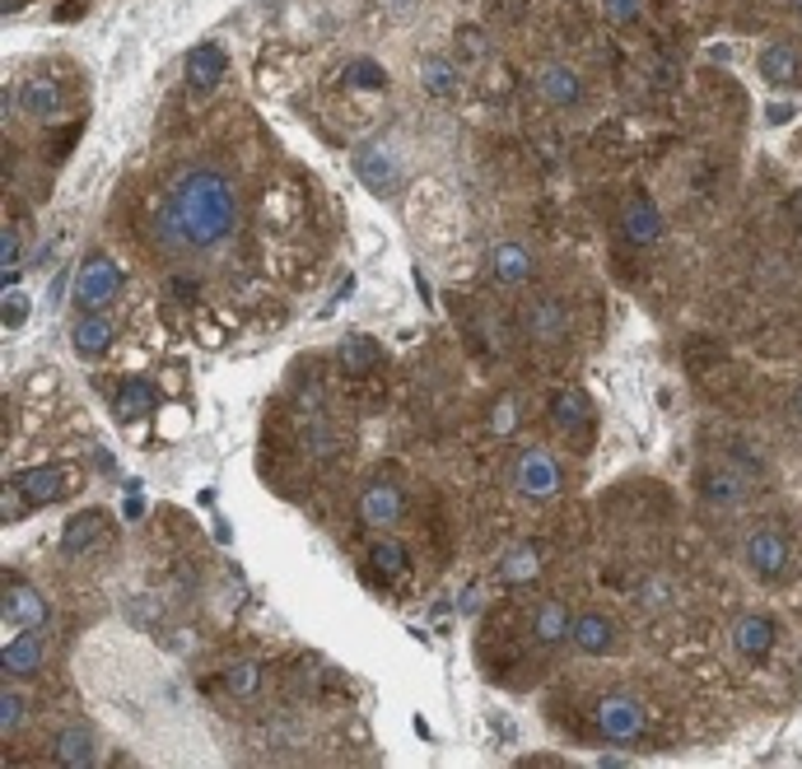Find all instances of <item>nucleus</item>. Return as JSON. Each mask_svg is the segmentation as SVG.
Returning <instances> with one entry per match:
<instances>
[{
    "instance_id": "13",
    "label": "nucleus",
    "mask_w": 802,
    "mask_h": 769,
    "mask_svg": "<svg viewBox=\"0 0 802 769\" xmlns=\"http://www.w3.org/2000/svg\"><path fill=\"white\" fill-rule=\"evenodd\" d=\"M401 485L392 481H373L364 494H360V517H364V527H392L401 523Z\"/></svg>"
},
{
    "instance_id": "16",
    "label": "nucleus",
    "mask_w": 802,
    "mask_h": 769,
    "mask_svg": "<svg viewBox=\"0 0 802 769\" xmlns=\"http://www.w3.org/2000/svg\"><path fill=\"white\" fill-rule=\"evenodd\" d=\"M755 71H761L770 84H798L802 80V52L793 48V42L774 38V42L761 48V57H755Z\"/></svg>"
},
{
    "instance_id": "49",
    "label": "nucleus",
    "mask_w": 802,
    "mask_h": 769,
    "mask_svg": "<svg viewBox=\"0 0 802 769\" xmlns=\"http://www.w3.org/2000/svg\"><path fill=\"white\" fill-rule=\"evenodd\" d=\"M789 6H793V14H798V19H802V0H789Z\"/></svg>"
},
{
    "instance_id": "41",
    "label": "nucleus",
    "mask_w": 802,
    "mask_h": 769,
    "mask_svg": "<svg viewBox=\"0 0 802 769\" xmlns=\"http://www.w3.org/2000/svg\"><path fill=\"white\" fill-rule=\"evenodd\" d=\"M495 429H500V434H508V429H514V401H500V406H495Z\"/></svg>"
},
{
    "instance_id": "10",
    "label": "nucleus",
    "mask_w": 802,
    "mask_h": 769,
    "mask_svg": "<svg viewBox=\"0 0 802 769\" xmlns=\"http://www.w3.org/2000/svg\"><path fill=\"white\" fill-rule=\"evenodd\" d=\"M537 94H542L551 107H578V103H584V80H578L574 65L546 61L542 71H537Z\"/></svg>"
},
{
    "instance_id": "3",
    "label": "nucleus",
    "mask_w": 802,
    "mask_h": 769,
    "mask_svg": "<svg viewBox=\"0 0 802 769\" xmlns=\"http://www.w3.org/2000/svg\"><path fill=\"white\" fill-rule=\"evenodd\" d=\"M117 289H122V270L113 266V257H103V253H89L75 266V276H71V299H75L80 312H103L117 299Z\"/></svg>"
},
{
    "instance_id": "33",
    "label": "nucleus",
    "mask_w": 802,
    "mask_h": 769,
    "mask_svg": "<svg viewBox=\"0 0 802 769\" xmlns=\"http://www.w3.org/2000/svg\"><path fill=\"white\" fill-rule=\"evenodd\" d=\"M369 560H373L383 574H401V570H407V551H401L397 541H373V546H369Z\"/></svg>"
},
{
    "instance_id": "43",
    "label": "nucleus",
    "mask_w": 802,
    "mask_h": 769,
    "mask_svg": "<svg viewBox=\"0 0 802 769\" xmlns=\"http://www.w3.org/2000/svg\"><path fill=\"white\" fill-rule=\"evenodd\" d=\"M173 294H183V299H196V280H187V276H177V280H173Z\"/></svg>"
},
{
    "instance_id": "11",
    "label": "nucleus",
    "mask_w": 802,
    "mask_h": 769,
    "mask_svg": "<svg viewBox=\"0 0 802 769\" xmlns=\"http://www.w3.org/2000/svg\"><path fill=\"white\" fill-rule=\"evenodd\" d=\"M183 71H187V89H192V94H210V89L225 80L229 57H225V48H219V42H200V48L187 52Z\"/></svg>"
},
{
    "instance_id": "46",
    "label": "nucleus",
    "mask_w": 802,
    "mask_h": 769,
    "mask_svg": "<svg viewBox=\"0 0 802 769\" xmlns=\"http://www.w3.org/2000/svg\"><path fill=\"white\" fill-rule=\"evenodd\" d=\"M411 280H415V289H420V299H425V304H430V280H425V276H420V270H411Z\"/></svg>"
},
{
    "instance_id": "31",
    "label": "nucleus",
    "mask_w": 802,
    "mask_h": 769,
    "mask_svg": "<svg viewBox=\"0 0 802 769\" xmlns=\"http://www.w3.org/2000/svg\"><path fill=\"white\" fill-rule=\"evenodd\" d=\"M24 718H29V705H24V695H19L14 686L0 690V732L14 737L19 728H24Z\"/></svg>"
},
{
    "instance_id": "6",
    "label": "nucleus",
    "mask_w": 802,
    "mask_h": 769,
    "mask_svg": "<svg viewBox=\"0 0 802 769\" xmlns=\"http://www.w3.org/2000/svg\"><path fill=\"white\" fill-rule=\"evenodd\" d=\"M569 644L578 653H588V658H611V653L626 648V629L607 611H578L569 625Z\"/></svg>"
},
{
    "instance_id": "44",
    "label": "nucleus",
    "mask_w": 802,
    "mask_h": 769,
    "mask_svg": "<svg viewBox=\"0 0 802 769\" xmlns=\"http://www.w3.org/2000/svg\"><path fill=\"white\" fill-rule=\"evenodd\" d=\"M61 294H65V276H56V280H52V289H48V304H52V308H56V304H65Z\"/></svg>"
},
{
    "instance_id": "47",
    "label": "nucleus",
    "mask_w": 802,
    "mask_h": 769,
    "mask_svg": "<svg viewBox=\"0 0 802 769\" xmlns=\"http://www.w3.org/2000/svg\"><path fill=\"white\" fill-rule=\"evenodd\" d=\"M145 513V504L136 500V494H126V517H141Z\"/></svg>"
},
{
    "instance_id": "24",
    "label": "nucleus",
    "mask_w": 802,
    "mask_h": 769,
    "mask_svg": "<svg viewBox=\"0 0 802 769\" xmlns=\"http://www.w3.org/2000/svg\"><path fill=\"white\" fill-rule=\"evenodd\" d=\"M117 416L122 420H141V416H150L154 406H160V392H154V382L150 378H126L122 388H117Z\"/></svg>"
},
{
    "instance_id": "38",
    "label": "nucleus",
    "mask_w": 802,
    "mask_h": 769,
    "mask_svg": "<svg viewBox=\"0 0 802 769\" xmlns=\"http://www.w3.org/2000/svg\"><path fill=\"white\" fill-rule=\"evenodd\" d=\"M19 494L24 490H19L14 481L6 485V494H0V517H6V523H19V517H24V500H19Z\"/></svg>"
},
{
    "instance_id": "5",
    "label": "nucleus",
    "mask_w": 802,
    "mask_h": 769,
    "mask_svg": "<svg viewBox=\"0 0 802 769\" xmlns=\"http://www.w3.org/2000/svg\"><path fill=\"white\" fill-rule=\"evenodd\" d=\"M644 728H649V709H644V699H635L626 690L597 699V737L602 741L630 746V741L644 737Z\"/></svg>"
},
{
    "instance_id": "39",
    "label": "nucleus",
    "mask_w": 802,
    "mask_h": 769,
    "mask_svg": "<svg viewBox=\"0 0 802 769\" xmlns=\"http://www.w3.org/2000/svg\"><path fill=\"white\" fill-rule=\"evenodd\" d=\"M667 602H672V597H667V583H644L639 587V606L644 611H667Z\"/></svg>"
},
{
    "instance_id": "34",
    "label": "nucleus",
    "mask_w": 802,
    "mask_h": 769,
    "mask_svg": "<svg viewBox=\"0 0 802 769\" xmlns=\"http://www.w3.org/2000/svg\"><path fill=\"white\" fill-rule=\"evenodd\" d=\"M257 681H261L257 663H234V667H229V676H225V686H229L234 695H253V690H257Z\"/></svg>"
},
{
    "instance_id": "9",
    "label": "nucleus",
    "mask_w": 802,
    "mask_h": 769,
    "mask_svg": "<svg viewBox=\"0 0 802 769\" xmlns=\"http://www.w3.org/2000/svg\"><path fill=\"white\" fill-rule=\"evenodd\" d=\"M99 732L94 728H84V722H65V728L56 732L52 741V760L65 765V769H89V765H99Z\"/></svg>"
},
{
    "instance_id": "37",
    "label": "nucleus",
    "mask_w": 802,
    "mask_h": 769,
    "mask_svg": "<svg viewBox=\"0 0 802 769\" xmlns=\"http://www.w3.org/2000/svg\"><path fill=\"white\" fill-rule=\"evenodd\" d=\"M19 257H24V243H19L14 224H6V229H0V270H14Z\"/></svg>"
},
{
    "instance_id": "8",
    "label": "nucleus",
    "mask_w": 802,
    "mask_h": 769,
    "mask_svg": "<svg viewBox=\"0 0 802 769\" xmlns=\"http://www.w3.org/2000/svg\"><path fill=\"white\" fill-rule=\"evenodd\" d=\"M0 616L10 629H42L48 625V602H42L38 587L6 578V597H0Z\"/></svg>"
},
{
    "instance_id": "20",
    "label": "nucleus",
    "mask_w": 802,
    "mask_h": 769,
    "mask_svg": "<svg viewBox=\"0 0 802 769\" xmlns=\"http://www.w3.org/2000/svg\"><path fill=\"white\" fill-rule=\"evenodd\" d=\"M569 625H574V611L565 602H542L537 611H532V639L555 648V644H569Z\"/></svg>"
},
{
    "instance_id": "15",
    "label": "nucleus",
    "mask_w": 802,
    "mask_h": 769,
    "mask_svg": "<svg viewBox=\"0 0 802 769\" xmlns=\"http://www.w3.org/2000/svg\"><path fill=\"white\" fill-rule=\"evenodd\" d=\"M700 494L709 504H719V509H738L742 500H747V476L738 466H728V462H719V466H705V476H700Z\"/></svg>"
},
{
    "instance_id": "12",
    "label": "nucleus",
    "mask_w": 802,
    "mask_h": 769,
    "mask_svg": "<svg viewBox=\"0 0 802 769\" xmlns=\"http://www.w3.org/2000/svg\"><path fill=\"white\" fill-rule=\"evenodd\" d=\"M728 635H732V648H738L747 663H761V658H770V648H774V621L747 611V616L732 621Z\"/></svg>"
},
{
    "instance_id": "35",
    "label": "nucleus",
    "mask_w": 802,
    "mask_h": 769,
    "mask_svg": "<svg viewBox=\"0 0 802 769\" xmlns=\"http://www.w3.org/2000/svg\"><path fill=\"white\" fill-rule=\"evenodd\" d=\"M29 322V294L24 289H6V331H19Z\"/></svg>"
},
{
    "instance_id": "23",
    "label": "nucleus",
    "mask_w": 802,
    "mask_h": 769,
    "mask_svg": "<svg viewBox=\"0 0 802 769\" xmlns=\"http://www.w3.org/2000/svg\"><path fill=\"white\" fill-rule=\"evenodd\" d=\"M61 107H65V99H61V89H56V80H29L24 84V112L33 122H61Z\"/></svg>"
},
{
    "instance_id": "21",
    "label": "nucleus",
    "mask_w": 802,
    "mask_h": 769,
    "mask_svg": "<svg viewBox=\"0 0 802 769\" xmlns=\"http://www.w3.org/2000/svg\"><path fill=\"white\" fill-rule=\"evenodd\" d=\"M14 485L24 490L29 504H56L65 494V471L61 466H29L14 476Z\"/></svg>"
},
{
    "instance_id": "14",
    "label": "nucleus",
    "mask_w": 802,
    "mask_h": 769,
    "mask_svg": "<svg viewBox=\"0 0 802 769\" xmlns=\"http://www.w3.org/2000/svg\"><path fill=\"white\" fill-rule=\"evenodd\" d=\"M620 234H626L635 247H649L662 238V215L649 196H630L626 211H620Z\"/></svg>"
},
{
    "instance_id": "17",
    "label": "nucleus",
    "mask_w": 802,
    "mask_h": 769,
    "mask_svg": "<svg viewBox=\"0 0 802 769\" xmlns=\"http://www.w3.org/2000/svg\"><path fill=\"white\" fill-rule=\"evenodd\" d=\"M523 327L532 341H561L565 327H569V312L561 299H551V294H542V299H532L527 312H523Z\"/></svg>"
},
{
    "instance_id": "22",
    "label": "nucleus",
    "mask_w": 802,
    "mask_h": 769,
    "mask_svg": "<svg viewBox=\"0 0 802 769\" xmlns=\"http://www.w3.org/2000/svg\"><path fill=\"white\" fill-rule=\"evenodd\" d=\"M490 270H495L500 285H523L532 276V253L523 243H500L495 253H490Z\"/></svg>"
},
{
    "instance_id": "4",
    "label": "nucleus",
    "mask_w": 802,
    "mask_h": 769,
    "mask_svg": "<svg viewBox=\"0 0 802 769\" xmlns=\"http://www.w3.org/2000/svg\"><path fill=\"white\" fill-rule=\"evenodd\" d=\"M561 485H565V476H561V462H555L551 448L527 443L518 458H514V490L523 494V500L546 504V500H555V494H561Z\"/></svg>"
},
{
    "instance_id": "27",
    "label": "nucleus",
    "mask_w": 802,
    "mask_h": 769,
    "mask_svg": "<svg viewBox=\"0 0 802 769\" xmlns=\"http://www.w3.org/2000/svg\"><path fill=\"white\" fill-rule=\"evenodd\" d=\"M299 448L308 452V458H337V448H341V439H337V429H331L322 416H304V424H299Z\"/></svg>"
},
{
    "instance_id": "29",
    "label": "nucleus",
    "mask_w": 802,
    "mask_h": 769,
    "mask_svg": "<svg viewBox=\"0 0 802 769\" xmlns=\"http://www.w3.org/2000/svg\"><path fill=\"white\" fill-rule=\"evenodd\" d=\"M425 94H434V99H453L457 94V65L449 61V57H430L425 61Z\"/></svg>"
},
{
    "instance_id": "1",
    "label": "nucleus",
    "mask_w": 802,
    "mask_h": 769,
    "mask_svg": "<svg viewBox=\"0 0 802 769\" xmlns=\"http://www.w3.org/2000/svg\"><path fill=\"white\" fill-rule=\"evenodd\" d=\"M168 206L177 215V229H183L187 247H215L234 234L238 219V201L225 173L215 168H187L168 192Z\"/></svg>"
},
{
    "instance_id": "48",
    "label": "nucleus",
    "mask_w": 802,
    "mask_h": 769,
    "mask_svg": "<svg viewBox=\"0 0 802 769\" xmlns=\"http://www.w3.org/2000/svg\"><path fill=\"white\" fill-rule=\"evenodd\" d=\"M789 411H793V420H798V424H802V388H798V392H793V397H789Z\"/></svg>"
},
{
    "instance_id": "28",
    "label": "nucleus",
    "mask_w": 802,
    "mask_h": 769,
    "mask_svg": "<svg viewBox=\"0 0 802 769\" xmlns=\"http://www.w3.org/2000/svg\"><path fill=\"white\" fill-rule=\"evenodd\" d=\"M551 420L565 429V434H578V429L588 424V397L578 392V388H565V392H555L551 401Z\"/></svg>"
},
{
    "instance_id": "36",
    "label": "nucleus",
    "mask_w": 802,
    "mask_h": 769,
    "mask_svg": "<svg viewBox=\"0 0 802 769\" xmlns=\"http://www.w3.org/2000/svg\"><path fill=\"white\" fill-rule=\"evenodd\" d=\"M602 10H607V19H611V24H620V29H626V24H635V19L644 14V0H607V6H602Z\"/></svg>"
},
{
    "instance_id": "25",
    "label": "nucleus",
    "mask_w": 802,
    "mask_h": 769,
    "mask_svg": "<svg viewBox=\"0 0 802 769\" xmlns=\"http://www.w3.org/2000/svg\"><path fill=\"white\" fill-rule=\"evenodd\" d=\"M99 532H103L99 513H75L71 523H65V532H61V555H71V560L89 555V551H94V541H99Z\"/></svg>"
},
{
    "instance_id": "32",
    "label": "nucleus",
    "mask_w": 802,
    "mask_h": 769,
    "mask_svg": "<svg viewBox=\"0 0 802 769\" xmlns=\"http://www.w3.org/2000/svg\"><path fill=\"white\" fill-rule=\"evenodd\" d=\"M346 80H350L354 89H383V84H388V75H383V65H378V61H369V57H360V61H350V71H346Z\"/></svg>"
},
{
    "instance_id": "40",
    "label": "nucleus",
    "mask_w": 802,
    "mask_h": 769,
    "mask_svg": "<svg viewBox=\"0 0 802 769\" xmlns=\"http://www.w3.org/2000/svg\"><path fill=\"white\" fill-rule=\"evenodd\" d=\"M457 38H462V42H457V48H462V57H481V52H485V48H481V33H476V29H462Z\"/></svg>"
},
{
    "instance_id": "45",
    "label": "nucleus",
    "mask_w": 802,
    "mask_h": 769,
    "mask_svg": "<svg viewBox=\"0 0 802 769\" xmlns=\"http://www.w3.org/2000/svg\"><path fill=\"white\" fill-rule=\"evenodd\" d=\"M350 294H354V276H346V280H341V289H337V299H331V304H346Z\"/></svg>"
},
{
    "instance_id": "42",
    "label": "nucleus",
    "mask_w": 802,
    "mask_h": 769,
    "mask_svg": "<svg viewBox=\"0 0 802 769\" xmlns=\"http://www.w3.org/2000/svg\"><path fill=\"white\" fill-rule=\"evenodd\" d=\"M765 117H770V126H784V122L793 117V103H770V107H765Z\"/></svg>"
},
{
    "instance_id": "2",
    "label": "nucleus",
    "mask_w": 802,
    "mask_h": 769,
    "mask_svg": "<svg viewBox=\"0 0 802 769\" xmlns=\"http://www.w3.org/2000/svg\"><path fill=\"white\" fill-rule=\"evenodd\" d=\"M742 564L751 570V578H761V583H779L789 574V564H793V546H789V536L779 532L774 523H755L747 536H742Z\"/></svg>"
},
{
    "instance_id": "19",
    "label": "nucleus",
    "mask_w": 802,
    "mask_h": 769,
    "mask_svg": "<svg viewBox=\"0 0 802 769\" xmlns=\"http://www.w3.org/2000/svg\"><path fill=\"white\" fill-rule=\"evenodd\" d=\"M113 336H117V327H113L107 312H80V322L71 331V350L80 359H99L107 346H113Z\"/></svg>"
},
{
    "instance_id": "26",
    "label": "nucleus",
    "mask_w": 802,
    "mask_h": 769,
    "mask_svg": "<svg viewBox=\"0 0 802 769\" xmlns=\"http://www.w3.org/2000/svg\"><path fill=\"white\" fill-rule=\"evenodd\" d=\"M337 355H341V365L350 373H373L378 365H383V346H378L373 336H364V331H350Z\"/></svg>"
},
{
    "instance_id": "7",
    "label": "nucleus",
    "mask_w": 802,
    "mask_h": 769,
    "mask_svg": "<svg viewBox=\"0 0 802 769\" xmlns=\"http://www.w3.org/2000/svg\"><path fill=\"white\" fill-rule=\"evenodd\" d=\"M354 177L373 192V196H392L401 187V160L388 141H364L354 150Z\"/></svg>"
},
{
    "instance_id": "18",
    "label": "nucleus",
    "mask_w": 802,
    "mask_h": 769,
    "mask_svg": "<svg viewBox=\"0 0 802 769\" xmlns=\"http://www.w3.org/2000/svg\"><path fill=\"white\" fill-rule=\"evenodd\" d=\"M0 663H6L10 676H33L48 663V644H42L33 629H19V635H10L6 648H0Z\"/></svg>"
},
{
    "instance_id": "30",
    "label": "nucleus",
    "mask_w": 802,
    "mask_h": 769,
    "mask_svg": "<svg viewBox=\"0 0 802 769\" xmlns=\"http://www.w3.org/2000/svg\"><path fill=\"white\" fill-rule=\"evenodd\" d=\"M542 574V551L537 546H523L514 555H504L500 560V578L504 583H527V578H537Z\"/></svg>"
}]
</instances>
